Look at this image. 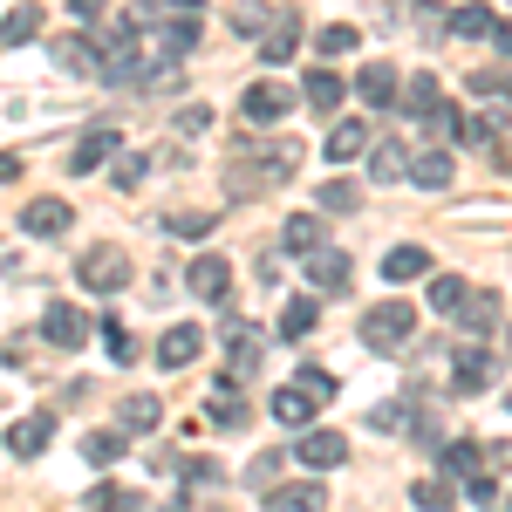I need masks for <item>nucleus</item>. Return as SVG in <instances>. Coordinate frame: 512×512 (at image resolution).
I'll return each mask as SVG.
<instances>
[{
    "label": "nucleus",
    "mask_w": 512,
    "mask_h": 512,
    "mask_svg": "<svg viewBox=\"0 0 512 512\" xmlns=\"http://www.w3.org/2000/svg\"><path fill=\"white\" fill-rule=\"evenodd\" d=\"M294 171H301V144H294V137H274V144H233V158H226V198L280 192V185H294Z\"/></svg>",
    "instance_id": "nucleus-1"
},
{
    "label": "nucleus",
    "mask_w": 512,
    "mask_h": 512,
    "mask_svg": "<svg viewBox=\"0 0 512 512\" xmlns=\"http://www.w3.org/2000/svg\"><path fill=\"white\" fill-rule=\"evenodd\" d=\"M417 342V308L410 301H376V308H362V349L376 355H396Z\"/></svg>",
    "instance_id": "nucleus-2"
},
{
    "label": "nucleus",
    "mask_w": 512,
    "mask_h": 512,
    "mask_svg": "<svg viewBox=\"0 0 512 512\" xmlns=\"http://www.w3.org/2000/svg\"><path fill=\"white\" fill-rule=\"evenodd\" d=\"M260 349H267V335H260V328H253V321L226 315V376H219V383H226V390H233L239 376H253V369H260Z\"/></svg>",
    "instance_id": "nucleus-3"
},
{
    "label": "nucleus",
    "mask_w": 512,
    "mask_h": 512,
    "mask_svg": "<svg viewBox=\"0 0 512 512\" xmlns=\"http://www.w3.org/2000/svg\"><path fill=\"white\" fill-rule=\"evenodd\" d=\"M76 280L89 287V294H117L123 280H130V260H123L117 246H89L76 260Z\"/></svg>",
    "instance_id": "nucleus-4"
},
{
    "label": "nucleus",
    "mask_w": 512,
    "mask_h": 512,
    "mask_svg": "<svg viewBox=\"0 0 512 512\" xmlns=\"http://www.w3.org/2000/svg\"><path fill=\"white\" fill-rule=\"evenodd\" d=\"M287 103H294V89L274 82V76H260L246 96H239V117H246V123H280V117H287Z\"/></svg>",
    "instance_id": "nucleus-5"
},
{
    "label": "nucleus",
    "mask_w": 512,
    "mask_h": 512,
    "mask_svg": "<svg viewBox=\"0 0 512 512\" xmlns=\"http://www.w3.org/2000/svg\"><path fill=\"white\" fill-rule=\"evenodd\" d=\"M89 328H96V315H82L76 301H55V308L41 315V335H48L55 349H82V342H89Z\"/></svg>",
    "instance_id": "nucleus-6"
},
{
    "label": "nucleus",
    "mask_w": 512,
    "mask_h": 512,
    "mask_svg": "<svg viewBox=\"0 0 512 512\" xmlns=\"http://www.w3.org/2000/svg\"><path fill=\"white\" fill-rule=\"evenodd\" d=\"M260 499H267V512H328V485L321 478H294V485H267Z\"/></svg>",
    "instance_id": "nucleus-7"
},
{
    "label": "nucleus",
    "mask_w": 512,
    "mask_h": 512,
    "mask_svg": "<svg viewBox=\"0 0 512 512\" xmlns=\"http://www.w3.org/2000/svg\"><path fill=\"white\" fill-rule=\"evenodd\" d=\"M451 369H458V376H451V390L458 396H478V390H492V383H499V362H492V349H458V362H451Z\"/></svg>",
    "instance_id": "nucleus-8"
},
{
    "label": "nucleus",
    "mask_w": 512,
    "mask_h": 512,
    "mask_svg": "<svg viewBox=\"0 0 512 512\" xmlns=\"http://www.w3.org/2000/svg\"><path fill=\"white\" fill-rule=\"evenodd\" d=\"M185 287H192L198 301H226V294H233V260H219V253L192 260V267H185Z\"/></svg>",
    "instance_id": "nucleus-9"
},
{
    "label": "nucleus",
    "mask_w": 512,
    "mask_h": 512,
    "mask_svg": "<svg viewBox=\"0 0 512 512\" xmlns=\"http://www.w3.org/2000/svg\"><path fill=\"white\" fill-rule=\"evenodd\" d=\"M294 458H301L308 472H335V465L349 458V444H342V431H301L294 437Z\"/></svg>",
    "instance_id": "nucleus-10"
},
{
    "label": "nucleus",
    "mask_w": 512,
    "mask_h": 512,
    "mask_svg": "<svg viewBox=\"0 0 512 512\" xmlns=\"http://www.w3.org/2000/svg\"><path fill=\"white\" fill-rule=\"evenodd\" d=\"M396 89H403V82H396V62H362V69H355V96H362L369 110H396Z\"/></svg>",
    "instance_id": "nucleus-11"
},
{
    "label": "nucleus",
    "mask_w": 512,
    "mask_h": 512,
    "mask_svg": "<svg viewBox=\"0 0 512 512\" xmlns=\"http://www.w3.org/2000/svg\"><path fill=\"white\" fill-rule=\"evenodd\" d=\"M369 144H376V137H369V123H362V117H342L335 130H328L321 158H328V164H355V158H369Z\"/></svg>",
    "instance_id": "nucleus-12"
},
{
    "label": "nucleus",
    "mask_w": 512,
    "mask_h": 512,
    "mask_svg": "<svg viewBox=\"0 0 512 512\" xmlns=\"http://www.w3.org/2000/svg\"><path fill=\"white\" fill-rule=\"evenodd\" d=\"M69 219H76V212H69L62 198H28V205H21V233H35V239H62Z\"/></svg>",
    "instance_id": "nucleus-13"
},
{
    "label": "nucleus",
    "mask_w": 512,
    "mask_h": 512,
    "mask_svg": "<svg viewBox=\"0 0 512 512\" xmlns=\"http://www.w3.org/2000/svg\"><path fill=\"white\" fill-rule=\"evenodd\" d=\"M301 267H308V280H315L321 294H349V280H355L349 253H335V246H321V253H308Z\"/></svg>",
    "instance_id": "nucleus-14"
},
{
    "label": "nucleus",
    "mask_w": 512,
    "mask_h": 512,
    "mask_svg": "<svg viewBox=\"0 0 512 512\" xmlns=\"http://www.w3.org/2000/svg\"><path fill=\"white\" fill-rule=\"evenodd\" d=\"M294 48H301V14H294V7H280L274 28L260 35V62H267V69H280V62H287Z\"/></svg>",
    "instance_id": "nucleus-15"
},
{
    "label": "nucleus",
    "mask_w": 512,
    "mask_h": 512,
    "mask_svg": "<svg viewBox=\"0 0 512 512\" xmlns=\"http://www.w3.org/2000/svg\"><path fill=\"white\" fill-rule=\"evenodd\" d=\"M117 424H123V437H151L164 424V403L151 390H130V396H123V410H117Z\"/></svg>",
    "instance_id": "nucleus-16"
},
{
    "label": "nucleus",
    "mask_w": 512,
    "mask_h": 512,
    "mask_svg": "<svg viewBox=\"0 0 512 512\" xmlns=\"http://www.w3.org/2000/svg\"><path fill=\"white\" fill-rule=\"evenodd\" d=\"M198 349H205V335H198L192 321H178V328H164V335H158V362H164V369H192Z\"/></svg>",
    "instance_id": "nucleus-17"
},
{
    "label": "nucleus",
    "mask_w": 512,
    "mask_h": 512,
    "mask_svg": "<svg viewBox=\"0 0 512 512\" xmlns=\"http://www.w3.org/2000/svg\"><path fill=\"white\" fill-rule=\"evenodd\" d=\"M403 178H410V185H424V192H444V185L458 178V158H451V151H417Z\"/></svg>",
    "instance_id": "nucleus-18"
},
{
    "label": "nucleus",
    "mask_w": 512,
    "mask_h": 512,
    "mask_svg": "<svg viewBox=\"0 0 512 512\" xmlns=\"http://www.w3.org/2000/svg\"><path fill=\"white\" fill-rule=\"evenodd\" d=\"M424 274H431V253H424V246H410V239H403V246H390V253H383V280H390V287L424 280Z\"/></svg>",
    "instance_id": "nucleus-19"
},
{
    "label": "nucleus",
    "mask_w": 512,
    "mask_h": 512,
    "mask_svg": "<svg viewBox=\"0 0 512 512\" xmlns=\"http://www.w3.org/2000/svg\"><path fill=\"white\" fill-rule=\"evenodd\" d=\"M499 315H506L499 294H465V301H458V328H465V335H492Z\"/></svg>",
    "instance_id": "nucleus-20"
},
{
    "label": "nucleus",
    "mask_w": 512,
    "mask_h": 512,
    "mask_svg": "<svg viewBox=\"0 0 512 512\" xmlns=\"http://www.w3.org/2000/svg\"><path fill=\"white\" fill-rule=\"evenodd\" d=\"M110 151H123V137H117V130H103V123H96V130L82 137L76 151H69V171L82 178V171H96V164H110Z\"/></svg>",
    "instance_id": "nucleus-21"
},
{
    "label": "nucleus",
    "mask_w": 512,
    "mask_h": 512,
    "mask_svg": "<svg viewBox=\"0 0 512 512\" xmlns=\"http://www.w3.org/2000/svg\"><path fill=\"white\" fill-rule=\"evenodd\" d=\"M48 444H55V417H21V424L7 431V451H14V458H41Z\"/></svg>",
    "instance_id": "nucleus-22"
},
{
    "label": "nucleus",
    "mask_w": 512,
    "mask_h": 512,
    "mask_svg": "<svg viewBox=\"0 0 512 512\" xmlns=\"http://www.w3.org/2000/svg\"><path fill=\"white\" fill-rule=\"evenodd\" d=\"M48 55H55L69 76H96V62H103V55H96V35H62Z\"/></svg>",
    "instance_id": "nucleus-23"
},
{
    "label": "nucleus",
    "mask_w": 512,
    "mask_h": 512,
    "mask_svg": "<svg viewBox=\"0 0 512 512\" xmlns=\"http://www.w3.org/2000/svg\"><path fill=\"white\" fill-rule=\"evenodd\" d=\"M342 96H349V89H342V76H335V69H315V76L301 82V103H308V110H321V117H335V110H342Z\"/></svg>",
    "instance_id": "nucleus-24"
},
{
    "label": "nucleus",
    "mask_w": 512,
    "mask_h": 512,
    "mask_svg": "<svg viewBox=\"0 0 512 512\" xmlns=\"http://www.w3.org/2000/svg\"><path fill=\"white\" fill-rule=\"evenodd\" d=\"M315 410H321V403H315L308 390H294V383H287V390H274V417H280V424H287L294 437L315 424Z\"/></svg>",
    "instance_id": "nucleus-25"
},
{
    "label": "nucleus",
    "mask_w": 512,
    "mask_h": 512,
    "mask_svg": "<svg viewBox=\"0 0 512 512\" xmlns=\"http://www.w3.org/2000/svg\"><path fill=\"white\" fill-rule=\"evenodd\" d=\"M451 35H458V41H485V35H499V14H492L485 0H465V7L451 14Z\"/></svg>",
    "instance_id": "nucleus-26"
},
{
    "label": "nucleus",
    "mask_w": 512,
    "mask_h": 512,
    "mask_svg": "<svg viewBox=\"0 0 512 512\" xmlns=\"http://www.w3.org/2000/svg\"><path fill=\"white\" fill-rule=\"evenodd\" d=\"M280 246H287V253H301V260L321 253V212H294V219L280 226Z\"/></svg>",
    "instance_id": "nucleus-27"
},
{
    "label": "nucleus",
    "mask_w": 512,
    "mask_h": 512,
    "mask_svg": "<svg viewBox=\"0 0 512 512\" xmlns=\"http://www.w3.org/2000/svg\"><path fill=\"white\" fill-rule=\"evenodd\" d=\"M403 171H410V151H403L396 137H383V144H369V178H376V185H396Z\"/></svg>",
    "instance_id": "nucleus-28"
},
{
    "label": "nucleus",
    "mask_w": 512,
    "mask_h": 512,
    "mask_svg": "<svg viewBox=\"0 0 512 512\" xmlns=\"http://www.w3.org/2000/svg\"><path fill=\"white\" fill-rule=\"evenodd\" d=\"M396 103H403L410 117H431L437 103H444V89H437V76H410L403 89H396Z\"/></svg>",
    "instance_id": "nucleus-29"
},
{
    "label": "nucleus",
    "mask_w": 512,
    "mask_h": 512,
    "mask_svg": "<svg viewBox=\"0 0 512 512\" xmlns=\"http://www.w3.org/2000/svg\"><path fill=\"white\" fill-rule=\"evenodd\" d=\"M410 506L417 512H451L458 506V485H451V478H417V485H410Z\"/></svg>",
    "instance_id": "nucleus-30"
},
{
    "label": "nucleus",
    "mask_w": 512,
    "mask_h": 512,
    "mask_svg": "<svg viewBox=\"0 0 512 512\" xmlns=\"http://www.w3.org/2000/svg\"><path fill=\"white\" fill-rule=\"evenodd\" d=\"M315 321H321V308L308 301V294H294V301H287V315H280V335H287V342H308V335H315Z\"/></svg>",
    "instance_id": "nucleus-31"
},
{
    "label": "nucleus",
    "mask_w": 512,
    "mask_h": 512,
    "mask_svg": "<svg viewBox=\"0 0 512 512\" xmlns=\"http://www.w3.org/2000/svg\"><path fill=\"white\" fill-rule=\"evenodd\" d=\"M35 35H41V7L35 0H14L7 21H0V41H35Z\"/></svg>",
    "instance_id": "nucleus-32"
},
{
    "label": "nucleus",
    "mask_w": 512,
    "mask_h": 512,
    "mask_svg": "<svg viewBox=\"0 0 512 512\" xmlns=\"http://www.w3.org/2000/svg\"><path fill=\"white\" fill-rule=\"evenodd\" d=\"M478 472H485V451L478 444H465V437L444 444V478H478Z\"/></svg>",
    "instance_id": "nucleus-33"
},
{
    "label": "nucleus",
    "mask_w": 512,
    "mask_h": 512,
    "mask_svg": "<svg viewBox=\"0 0 512 512\" xmlns=\"http://www.w3.org/2000/svg\"><path fill=\"white\" fill-rule=\"evenodd\" d=\"M424 130H431V151H444V144H458V130H465V117H458V103H437L431 117H424Z\"/></svg>",
    "instance_id": "nucleus-34"
},
{
    "label": "nucleus",
    "mask_w": 512,
    "mask_h": 512,
    "mask_svg": "<svg viewBox=\"0 0 512 512\" xmlns=\"http://www.w3.org/2000/svg\"><path fill=\"white\" fill-rule=\"evenodd\" d=\"M205 417H212L219 431H239V424H246V403H239V390H226V383H219V396L205 403Z\"/></svg>",
    "instance_id": "nucleus-35"
},
{
    "label": "nucleus",
    "mask_w": 512,
    "mask_h": 512,
    "mask_svg": "<svg viewBox=\"0 0 512 512\" xmlns=\"http://www.w3.org/2000/svg\"><path fill=\"white\" fill-rule=\"evenodd\" d=\"M274 28V7L267 0H239L233 7V35H267Z\"/></svg>",
    "instance_id": "nucleus-36"
},
{
    "label": "nucleus",
    "mask_w": 512,
    "mask_h": 512,
    "mask_svg": "<svg viewBox=\"0 0 512 512\" xmlns=\"http://www.w3.org/2000/svg\"><path fill=\"white\" fill-rule=\"evenodd\" d=\"M369 424H376V431H417V403H376V410H369Z\"/></svg>",
    "instance_id": "nucleus-37"
},
{
    "label": "nucleus",
    "mask_w": 512,
    "mask_h": 512,
    "mask_svg": "<svg viewBox=\"0 0 512 512\" xmlns=\"http://www.w3.org/2000/svg\"><path fill=\"white\" fill-rule=\"evenodd\" d=\"M219 226V212H164V233H178V239H205Z\"/></svg>",
    "instance_id": "nucleus-38"
},
{
    "label": "nucleus",
    "mask_w": 512,
    "mask_h": 512,
    "mask_svg": "<svg viewBox=\"0 0 512 512\" xmlns=\"http://www.w3.org/2000/svg\"><path fill=\"white\" fill-rule=\"evenodd\" d=\"M465 294H472V287H465L458 274H431V308H437V315H458Z\"/></svg>",
    "instance_id": "nucleus-39"
},
{
    "label": "nucleus",
    "mask_w": 512,
    "mask_h": 512,
    "mask_svg": "<svg viewBox=\"0 0 512 512\" xmlns=\"http://www.w3.org/2000/svg\"><path fill=\"white\" fill-rule=\"evenodd\" d=\"M82 458H89V465H117L123 458V431H89L82 437Z\"/></svg>",
    "instance_id": "nucleus-40"
},
{
    "label": "nucleus",
    "mask_w": 512,
    "mask_h": 512,
    "mask_svg": "<svg viewBox=\"0 0 512 512\" xmlns=\"http://www.w3.org/2000/svg\"><path fill=\"white\" fill-rule=\"evenodd\" d=\"M280 465H287V451H260V458L246 465V485H253V492H267V485L280 478Z\"/></svg>",
    "instance_id": "nucleus-41"
},
{
    "label": "nucleus",
    "mask_w": 512,
    "mask_h": 512,
    "mask_svg": "<svg viewBox=\"0 0 512 512\" xmlns=\"http://www.w3.org/2000/svg\"><path fill=\"white\" fill-rule=\"evenodd\" d=\"M96 328H103V349H110V362H130V355H137V342H130V328H123V321H96Z\"/></svg>",
    "instance_id": "nucleus-42"
},
{
    "label": "nucleus",
    "mask_w": 512,
    "mask_h": 512,
    "mask_svg": "<svg viewBox=\"0 0 512 512\" xmlns=\"http://www.w3.org/2000/svg\"><path fill=\"white\" fill-rule=\"evenodd\" d=\"M355 41H362V35H355V28H342V21H335V28H321V35H315V55H328V62H335V55H349Z\"/></svg>",
    "instance_id": "nucleus-43"
},
{
    "label": "nucleus",
    "mask_w": 512,
    "mask_h": 512,
    "mask_svg": "<svg viewBox=\"0 0 512 512\" xmlns=\"http://www.w3.org/2000/svg\"><path fill=\"white\" fill-rule=\"evenodd\" d=\"M294 390H308V396H315V403H328V396H335V376L308 362V369H294Z\"/></svg>",
    "instance_id": "nucleus-44"
},
{
    "label": "nucleus",
    "mask_w": 512,
    "mask_h": 512,
    "mask_svg": "<svg viewBox=\"0 0 512 512\" xmlns=\"http://www.w3.org/2000/svg\"><path fill=\"white\" fill-rule=\"evenodd\" d=\"M458 137H465V144H478V151H499V117H472Z\"/></svg>",
    "instance_id": "nucleus-45"
},
{
    "label": "nucleus",
    "mask_w": 512,
    "mask_h": 512,
    "mask_svg": "<svg viewBox=\"0 0 512 512\" xmlns=\"http://www.w3.org/2000/svg\"><path fill=\"white\" fill-rule=\"evenodd\" d=\"M315 205H321V212H355V185H349V178H335V185H321Z\"/></svg>",
    "instance_id": "nucleus-46"
},
{
    "label": "nucleus",
    "mask_w": 512,
    "mask_h": 512,
    "mask_svg": "<svg viewBox=\"0 0 512 512\" xmlns=\"http://www.w3.org/2000/svg\"><path fill=\"white\" fill-rule=\"evenodd\" d=\"M123 499H130V492H117V485H96V492H89V512H123Z\"/></svg>",
    "instance_id": "nucleus-47"
},
{
    "label": "nucleus",
    "mask_w": 512,
    "mask_h": 512,
    "mask_svg": "<svg viewBox=\"0 0 512 512\" xmlns=\"http://www.w3.org/2000/svg\"><path fill=\"white\" fill-rule=\"evenodd\" d=\"M465 492H472V506H499V485L478 472V478H465Z\"/></svg>",
    "instance_id": "nucleus-48"
},
{
    "label": "nucleus",
    "mask_w": 512,
    "mask_h": 512,
    "mask_svg": "<svg viewBox=\"0 0 512 512\" xmlns=\"http://www.w3.org/2000/svg\"><path fill=\"white\" fill-rule=\"evenodd\" d=\"M485 465H492V472H512V437H499V444H485Z\"/></svg>",
    "instance_id": "nucleus-49"
},
{
    "label": "nucleus",
    "mask_w": 512,
    "mask_h": 512,
    "mask_svg": "<svg viewBox=\"0 0 512 512\" xmlns=\"http://www.w3.org/2000/svg\"><path fill=\"white\" fill-rule=\"evenodd\" d=\"M205 123H212V110H205V103H192V110H185V117H178V130H185V137H198V130H205Z\"/></svg>",
    "instance_id": "nucleus-50"
},
{
    "label": "nucleus",
    "mask_w": 512,
    "mask_h": 512,
    "mask_svg": "<svg viewBox=\"0 0 512 512\" xmlns=\"http://www.w3.org/2000/svg\"><path fill=\"white\" fill-rule=\"evenodd\" d=\"M69 14H76V21H103V14H110V0H69Z\"/></svg>",
    "instance_id": "nucleus-51"
},
{
    "label": "nucleus",
    "mask_w": 512,
    "mask_h": 512,
    "mask_svg": "<svg viewBox=\"0 0 512 512\" xmlns=\"http://www.w3.org/2000/svg\"><path fill=\"white\" fill-rule=\"evenodd\" d=\"M110 178H117V185H137V178H144V158H117V171H110Z\"/></svg>",
    "instance_id": "nucleus-52"
},
{
    "label": "nucleus",
    "mask_w": 512,
    "mask_h": 512,
    "mask_svg": "<svg viewBox=\"0 0 512 512\" xmlns=\"http://www.w3.org/2000/svg\"><path fill=\"white\" fill-rule=\"evenodd\" d=\"M7 178H21V158H14V151H0V185H7Z\"/></svg>",
    "instance_id": "nucleus-53"
},
{
    "label": "nucleus",
    "mask_w": 512,
    "mask_h": 512,
    "mask_svg": "<svg viewBox=\"0 0 512 512\" xmlns=\"http://www.w3.org/2000/svg\"><path fill=\"white\" fill-rule=\"evenodd\" d=\"M492 164H499V171L512 178V144H499V151H492Z\"/></svg>",
    "instance_id": "nucleus-54"
},
{
    "label": "nucleus",
    "mask_w": 512,
    "mask_h": 512,
    "mask_svg": "<svg viewBox=\"0 0 512 512\" xmlns=\"http://www.w3.org/2000/svg\"><path fill=\"white\" fill-rule=\"evenodd\" d=\"M171 7H178V14H185V21H198V0H171Z\"/></svg>",
    "instance_id": "nucleus-55"
},
{
    "label": "nucleus",
    "mask_w": 512,
    "mask_h": 512,
    "mask_svg": "<svg viewBox=\"0 0 512 512\" xmlns=\"http://www.w3.org/2000/svg\"><path fill=\"white\" fill-rule=\"evenodd\" d=\"M492 41H499V48H506V55H512V28H499V35H492Z\"/></svg>",
    "instance_id": "nucleus-56"
},
{
    "label": "nucleus",
    "mask_w": 512,
    "mask_h": 512,
    "mask_svg": "<svg viewBox=\"0 0 512 512\" xmlns=\"http://www.w3.org/2000/svg\"><path fill=\"white\" fill-rule=\"evenodd\" d=\"M123 512H144V506H137V499H123Z\"/></svg>",
    "instance_id": "nucleus-57"
},
{
    "label": "nucleus",
    "mask_w": 512,
    "mask_h": 512,
    "mask_svg": "<svg viewBox=\"0 0 512 512\" xmlns=\"http://www.w3.org/2000/svg\"><path fill=\"white\" fill-rule=\"evenodd\" d=\"M506 349H512V328H506Z\"/></svg>",
    "instance_id": "nucleus-58"
},
{
    "label": "nucleus",
    "mask_w": 512,
    "mask_h": 512,
    "mask_svg": "<svg viewBox=\"0 0 512 512\" xmlns=\"http://www.w3.org/2000/svg\"><path fill=\"white\" fill-rule=\"evenodd\" d=\"M506 410H512V390H506Z\"/></svg>",
    "instance_id": "nucleus-59"
},
{
    "label": "nucleus",
    "mask_w": 512,
    "mask_h": 512,
    "mask_svg": "<svg viewBox=\"0 0 512 512\" xmlns=\"http://www.w3.org/2000/svg\"><path fill=\"white\" fill-rule=\"evenodd\" d=\"M506 96H512V82H506Z\"/></svg>",
    "instance_id": "nucleus-60"
},
{
    "label": "nucleus",
    "mask_w": 512,
    "mask_h": 512,
    "mask_svg": "<svg viewBox=\"0 0 512 512\" xmlns=\"http://www.w3.org/2000/svg\"><path fill=\"white\" fill-rule=\"evenodd\" d=\"M506 512H512V499H506Z\"/></svg>",
    "instance_id": "nucleus-61"
}]
</instances>
